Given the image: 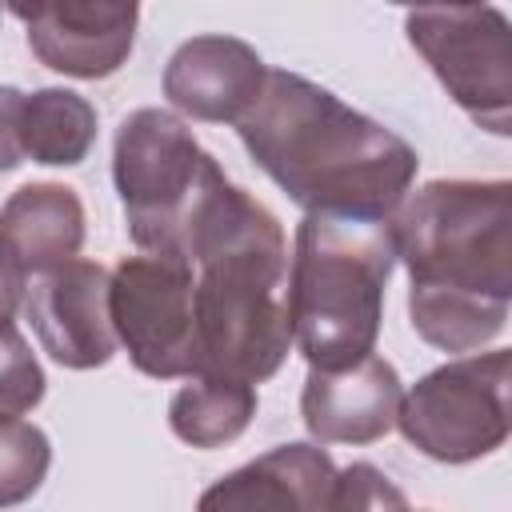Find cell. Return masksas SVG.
Listing matches in <instances>:
<instances>
[{
	"mask_svg": "<svg viewBox=\"0 0 512 512\" xmlns=\"http://www.w3.org/2000/svg\"><path fill=\"white\" fill-rule=\"evenodd\" d=\"M168 256L192 268L200 376L260 384L292 348L288 240L280 220L224 168L196 196Z\"/></svg>",
	"mask_w": 512,
	"mask_h": 512,
	"instance_id": "6da1fadb",
	"label": "cell"
},
{
	"mask_svg": "<svg viewBox=\"0 0 512 512\" xmlns=\"http://www.w3.org/2000/svg\"><path fill=\"white\" fill-rule=\"evenodd\" d=\"M236 132L268 180L308 216L392 220L420 168L404 136L288 68H268L264 92L236 120Z\"/></svg>",
	"mask_w": 512,
	"mask_h": 512,
	"instance_id": "7a4b0ae2",
	"label": "cell"
},
{
	"mask_svg": "<svg viewBox=\"0 0 512 512\" xmlns=\"http://www.w3.org/2000/svg\"><path fill=\"white\" fill-rule=\"evenodd\" d=\"M408 268V320L440 352L472 356L508 328L512 184L432 180L388 220Z\"/></svg>",
	"mask_w": 512,
	"mask_h": 512,
	"instance_id": "3957f363",
	"label": "cell"
},
{
	"mask_svg": "<svg viewBox=\"0 0 512 512\" xmlns=\"http://www.w3.org/2000/svg\"><path fill=\"white\" fill-rule=\"evenodd\" d=\"M396 268L388 220L304 216L288 256L292 344L316 372H340L376 352L384 288Z\"/></svg>",
	"mask_w": 512,
	"mask_h": 512,
	"instance_id": "277c9868",
	"label": "cell"
},
{
	"mask_svg": "<svg viewBox=\"0 0 512 512\" xmlns=\"http://www.w3.org/2000/svg\"><path fill=\"white\" fill-rule=\"evenodd\" d=\"M216 172V156L196 144L180 116L164 108L128 112L112 140V180L132 244L140 252H168Z\"/></svg>",
	"mask_w": 512,
	"mask_h": 512,
	"instance_id": "5b68a950",
	"label": "cell"
},
{
	"mask_svg": "<svg viewBox=\"0 0 512 512\" xmlns=\"http://www.w3.org/2000/svg\"><path fill=\"white\" fill-rule=\"evenodd\" d=\"M508 348L472 352L416 380L396 412L404 440L440 464H472L508 440Z\"/></svg>",
	"mask_w": 512,
	"mask_h": 512,
	"instance_id": "8992f818",
	"label": "cell"
},
{
	"mask_svg": "<svg viewBox=\"0 0 512 512\" xmlns=\"http://www.w3.org/2000/svg\"><path fill=\"white\" fill-rule=\"evenodd\" d=\"M404 32L472 124L512 132V28L500 8H412Z\"/></svg>",
	"mask_w": 512,
	"mask_h": 512,
	"instance_id": "52a82bcc",
	"label": "cell"
},
{
	"mask_svg": "<svg viewBox=\"0 0 512 512\" xmlns=\"http://www.w3.org/2000/svg\"><path fill=\"white\" fill-rule=\"evenodd\" d=\"M108 312L116 344L136 372L152 380L200 376L196 316H192V268L168 252L124 256L112 268Z\"/></svg>",
	"mask_w": 512,
	"mask_h": 512,
	"instance_id": "ba28073f",
	"label": "cell"
},
{
	"mask_svg": "<svg viewBox=\"0 0 512 512\" xmlns=\"http://www.w3.org/2000/svg\"><path fill=\"white\" fill-rule=\"evenodd\" d=\"M112 272L96 260H64L24 280L20 312L28 316L40 348L72 372L104 368L116 356V332L108 312Z\"/></svg>",
	"mask_w": 512,
	"mask_h": 512,
	"instance_id": "9c48e42d",
	"label": "cell"
},
{
	"mask_svg": "<svg viewBox=\"0 0 512 512\" xmlns=\"http://www.w3.org/2000/svg\"><path fill=\"white\" fill-rule=\"evenodd\" d=\"M12 16L28 32L32 56L76 80H104L132 56L140 8L136 4H12Z\"/></svg>",
	"mask_w": 512,
	"mask_h": 512,
	"instance_id": "30bf717a",
	"label": "cell"
},
{
	"mask_svg": "<svg viewBox=\"0 0 512 512\" xmlns=\"http://www.w3.org/2000/svg\"><path fill=\"white\" fill-rule=\"evenodd\" d=\"M268 64L236 36H192L164 68V96L176 112L204 124H236L264 92Z\"/></svg>",
	"mask_w": 512,
	"mask_h": 512,
	"instance_id": "8fae6325",
	"label": "cell"
},
{
	"mask_svg": "<svg viewBox=\"0 0 512 512\" xmlns=\"http://www.w3.org/2000/svg\"><path fill=\"white\" fill-rule=\"evenodd\" d=\"M404 384L384 356H364L340 372L308 368L300 392V416L320 444H372L396 428Z\"/></svg>",
	"mask_w": 512,
	"mask_h": 512,
	"instance_id": "7c38bea8",
	"label": "cell"
},
{
	"mask_svg": "<svg viewBox=\"0 0 512 512\" xmlns=\"http://www.w3.org/2000/svg\"><path fill=\"white\" fill-rule=\"evenodd\" d=\"M336 464L316 444H280L220 476L196 512H324Z\"/></svg>",
	"mask_w": 512,
	"mask_h": 512,
	"instance_id": "4fadbf2b",
	"label": "cell"
},
{
	"mask_svg": "<svg viewBox=\"0 0 512 512\" xmlns=\"http://www.w3.org/2000/svg\"><path fill=\"white\" fill-rule=\"evenodd\" d=\"M84 244V204L68 184H24L0 208V252L28 280L64 260H76Z\"/></svg>",
	"mask_w": 512,
	"mask_h": 512,
	"instance_id": "5bb4252c",
	"label": "cell"
},
{
	"mask_svg": "<svg viewBox=\"0 0 512 512\" xmlns=\"http://www.w3.org/2000/svg\"><path fill=\"white\" fill-rule=\"evenodd\" d=\"M24 160L48 168H76L96 144V108L72 88H36L24 92L20 112Z\"/></svg>",
	"mask_w": 512,
	"mask_h": 512,
	"instance_id": "9a60e30c",
	"label": "cell"
},
{
	"mask_svg": "<svg viewBox=\"0 0 512 512\" xmlns=\"http://www.w3.org/2000/svg\"><path fill=\"white\" fill-rule=\"evenodd\" d=\"M256 388L228 376H192L168 400V428L192 448H224L256 416Z\"/></svg>",
	"mask_w": 512,
	"mask_h": 512,
	"instance_id": "2e32d148",
	"label": "cell"
},
{
	"mask_svg": "<svg viewBox=\"0 0 512 512\" xmlns=\"http://www.w3.org/2000/svg\"><path fill=\"white\" fill-rule=\"evenodd\" d=\"M52 468V444L32 420H0V508L32 500Z\"/></svg>",
	"mask_w": 512,
	"mask_h": 512,
	"instance_id": "e0dca14e",
	"label": "cell"
},
{
	"mask_svg": "<svg viewBox=\"0 0 512 512\" xmlns=\"http://www.w3.org/2000/svg\"><path fill=\"white\" fill-rule=\"evenodd\" d=\"M44 368L16 328L12 316H0V420H20L44 400Z\"/></svg>",
	"mask_w": 512,
	"mask_h": 512,
	"instance_id": "ac0fdd59",
	"label": "cell"
},
{
	"mask_svg": "<svg viewBox=\"0 0 512 512\" xmlns=\"http://www.w3.org/2000/svg\"><path fill=\"white\" fill-rule=\"evenodd\" d=\"M20 112H24V92L20 88H0V172H12V168L24 164Z\"/></svg>",
	"mask_w": 512,
	"mask_h": 512,
	"instance_id": "d6986e66",
	"label": "cell"
},
{
	"mask_svg": "<svg viewBox=\"0 0 512 512\" xmlns=\"http://www.w3.org/2000/svg\"><path fill=\"white\" fill-rule=\"evenodd\" d=\"M20 296H24V276L0 252V316H16L20 312Z\"/></svg>",
	"mask_w": 512,
	"mask_h": 512,
	"instance_id": "ffe728a7",
	"label": "cell"
},
{
	"mask_svg": "<svg viewBox=\"0 0 512 512\" xmlns=\"http://www.w3.org/2000/svg\"><path fill=\"white\" fill-rule=\"evenodd\" d=\"M388 512H424V508H412V504L404 500V504H396V508H388Z\"/></svg>",
	"mask_w": 512,
	"mask_h": 512,
	"instance_id": "44dd1931",
	"label": "cell"
}]
</instances>
